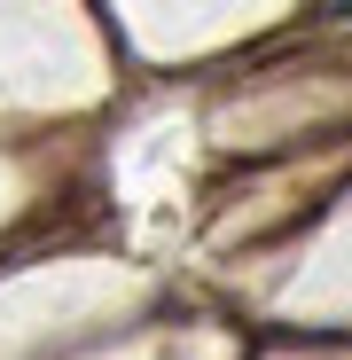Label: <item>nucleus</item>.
I'll list each match as a JSON object with an SVG mask.
<instances>
[{
	"mask_svg": "<svg viewBox=\"0 0 352 360\" xmlns=\"http://www.w3.org/2000/svg\"><path fill=\"white\" fill-rule=\"evenodd\" d=\"M313 8H321V16H352V0H313Z\"/></svg>",
	"mask_w": 352,
	"mask_h": 360,
	"instance_id": "nucleus-1",
	"label": "nucleus"
}]
</instances>
